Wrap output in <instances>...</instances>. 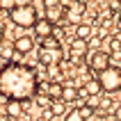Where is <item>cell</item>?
I'll list each match as a JSON object with an SVG mask.
<instances>
[{
	"instance_id": "cell-19",
	"label": "cell",
	"mask_w": 121,
	"mask_h": 121,
	"mask_svg": "<svg viewBox=\"0 0 121 121\" xmlns=\"http://www.w3.org/2000/svg\"><path fill=\"white\" fill-rule=\"evenodd\" d=\"M41 48H62V43H60V39L55 34H50L46 39H41Z\"/></svg>"
},
{
	"instance_id": "cell-21",
	"label": "cell",
	"mask_w": 121,
	"mask_h": 121,
	"mask_svg": "<svg viewBox=\"0 0 121 121\" xmlns=\"http://www.w3.org/2000/svg\"><path fill=\"white\" fill-rule=\"evenodd\" d=\"M73 66H75V64H73V62H71V60H64V62H62V64H60L62 73L66 75V78H71V75L75 73V71H73Z\"/></svg>"
},
{
	"instance_id": "cell-15",
	"label": "cell",
	"mask_w": 121,
	"mask_h": 121,
	"mask_svg": "<svg viewBox=\"0 0 121 121\" xmlns=\"http://www.w3.org/2000/svg\"><path fill=\"white\" fill-rule=\"evenodd\" d=\"M50 110H53V114H55V117H66V114H69V108H66V101H64V98H60V101H53Z\"/></svg>"
},
{
	"instance_id": "cell-5",
	"label": "cell",
	"mask_w": 121,
	"mask_h": 121,
	"mask_svg": "<svg viewBox=\"0 0 121 121\" xmlns=\"http://www.w3.org/2000/svg\"><path fill=\"white\" fill-rule=\"evenodd\" d=\"M112 66V55L105 53V50H91V55H89V69L91 71H103V69Z\"/></svg>"
},
{
	"instance_id": "cell-3",
	"label": "cell",
	"mask_w": 121,
	"mask_h": 121,
	"mask_svg": "<svg viewBox=\"0 0 121 121\" xmlns=\"http://www.w3.org/2000/svg\"><path fill=\"white\" fill-rule=\"evenodd\" d=\"M98 82L105 94H114V91H121V66H108L96 73Z\"/></svg>"
},
{
	"instance_id": "cell-7",
	"label": "cell",
	"mask_w": 121,
	"mask_h": 121,
	"mask_svg": "<svg viewBox=\"0 0 121 121\" xmlns=\"http://www.w3.org/2000/svg\"><path fill=\"white\" fill-rule=\"evenodd\" d=\"M43 18H48L53 25H57V23H64L66 21V7L64 5H53V7H46L43 9Z\"/></svg>"
},
{
	"instance_id": "cell-23",
	"label": "cell",
	"mask_w": 121,
	"mask_h": 121,
	"mask_svg": "<svg viewBox=\"0 0 121 121\" xmlns=\"http://www.w3.org/2000/svg\"><path fill=\"white\" fill-rule=\"evenodd\" d=\"M41 2H43V9H46V7H53V5H57L60 0H41Z\"/></svg>"
},
{
	"instance_id": "cell-11",
	"label": "cell",
	"mask_w": 121,
	"mask_h": 121,
	"mask_svg": "<svg viewBox=\"0 0 121 121\" xmlns=\"http://www.w3.org/2000/svg\"><path fill=\"white\" fill-rule=\"evenodd\" d=\"M53 27H55V25H53L48 18H39V23L34 25V34H37L39 39H46V37L53 34Z\"/></svg>"
},
{
	"instance_id": "cell-20",
	"label": "cell",
	"mask_w": 121,
	"mask_h": 121,
	"mask_svg": "<svg viewBox=\"0 0 121 121\" xmlns=\"http://www.w3.org/2000/svg\"><path fill=\"white\" fill-rule=\"evenodd\" d=\"M64 121H85V117H82L80 108H73V110H69V114L64 117Z\"/></svg>"
},
{
	"instance_id": "cell-2",
	"label": "cell",
	"mask_w": 121,
	"mask_h": 121,
	"mask_svg": "<svg viewBox=\"0 0 121 121\" xmlns=\"http://www.w3.org/2000/svg\"><path fill=\"white\" fill-rule=\"evenodd\" d=\"M9 18L18 27H34L39 23V12L34 5H18L9 12Z\"/></svg>"
},
{
	"instance_id": "cell-22",
	"label": "cell",
	"mask_w": 121,
	"mask_h": 121,
	"mask_svg": "<svg viewBox=\"0 0 121 121\" xmlns=\"http://www.w3.org/2000/svg\"><path fill=\"white\" fill-rule=\"evenodd\" d=\"M0 7H2V12H5V14H9L14 7H16V0H0Z\"/></svg>"
},
{
	"instance_id": "cell-24",
	"label": "cell",
	"mask_w": 121,
	"mask_h": 121,
	"mask_svg": "<svg viewBox=\"0 0 121 121\" xmlns=\"http://www.w3.org/2000/svg\"><path fill=\"white\" fill-rule=\"evenodd\" d=\"M18 5H32V0H16V7Z\"/></svg>"
},
{
	"instance_id": "cell-18",
	"label": "cell",
	"mask_w": 121,
	"mask_h": 121,
	"mask_svg": "<svg viewBox=\"0 0 121 121\" xmlns=\"http://www.w3.org/2000/svg\"><path fill=\"white\" fill-rule=\"evenodd\" d=\"M78 108H80V112H82V117H85V121H91V117H94V112H96L94 105H89V103H80V101H78Z\"/></svg>"
},
{
	"instance_id": "cell-26",
	"label": "cell",
	"mask_w": 121,
	"mask_h": 121,
	"mask_svg": "<svg viewBox=\"0 0 121 121\" xmlns=\"http://www.w3.org/2000/svg\"><path fill=\"white\" fill-rule=\"evenodd\" d=\"M114 21H117V25L121 27V14H117V16H114Z\"/></svg>"
},
{
	"instance_id": "cell-17",
	"label": "cell",
	"mask_w": 121,
	"mask_h": 121,
	"mask_svg": "<svg viewBox=\"0 0 121 121\" xmlns=\"http://www.w3.org/2000/svg\"><path fill=\"white\" fill-rule=\"evenodd\" d=\"M87 46H89V41H85V39H78V37H75L73 41H71V50H73V53H87Z\"/></svg>"
},
{
	"instance_id": "cell-14",
	"label": "cell",
	"mask_w": 121,
	"mask_h": 121,
	"mask_svg": "<svg viewBox=\"0 0 121 121\" xmlns=\"http://www.w3.org/2000/svg\"><path fill=\"white\" fill-rule=\"evenodd\" d=\"M75 37H78V39L89 41L91 37H94V27L89 25V23H80V25H75Z\"/></svg>"
},
{
	"instance_id": "cell-1",
	"label": "cell",
	"mask_w": 121,
	"mask_h": 121,
	"mask_svg": "<svg viewBox=\"0 0 121 121\" xmlns=\"http://www.w3.org/2000/svg\"><path fill=\"white\" fill-rule=\"evenodd\" d=\"M41 82L37 75V69L27 66V64H2L0 71V94L7 96L9 101H32L37 91H39Z\"/></svg>"
},
{
	"instance_id": "cell-12",
	"label": "cell",
	"mask_w": 121,
	"mask_h": 121,
	"mask_svg": "<svg viewBox=\"0 0 121 121\" xmlns=\"http://www.w3.org/2000/svg\"><path fill=\"white\" fill-rule=\"evenodd\" d=\"M62 98H64L66 103H78V98H80V89L69 80L66 85H64V96H62Z\"/></svg>"
},
{
	"instance_id": "cell-25",
	"label": "cell",
	"mask_w": 121,
	"mask_h": 121,
	"mask_svg": "<svg viewBox=\"0 0 121 121\" xmlns=\"http://www.w3.org/2000/svg\"><path fill=\"white\" fill-rule=\"evenodd\" d=\"M0 121H12V117L9 114H0Z\"/></svg>"
},
{
	"instance_id": "cell-8",
	"label": "cell",
	"mask_w": 121,
	"mask_h": 121,
	"mask_svg": "<svg viewBox=\"0 0 121 121\" xmlns=\"http://www.w3.org/2000/svg\"><path fill=\"white\" fill-rule=\"evenodd\" d=\"M103 87H101V82H98V78H91V80H87L85 85L80 87V98H91V96H101Z\"/></svg>"
},
{
	"instance_id": "cell-10",
	"label": "cell",
	"mask_w": 121,
	"mask_h": 121,
	"mask_svg": "<svg viewBox=\"0 0 121 121\" xmlns=\"http://www.w3.org/2000/svg\"><path fill=\"white\" fill-rule=\"evenodd\" d=\"M14 46H16V53H21V55H30L34 50V39L32 37H18V39L14 41Z\"/></svg>"
},
{
	"instance_id": "cell-6",
	"label": "cell",
	"mask_w": 121,
	"mask_h": 121,
	"mask_svg": "<svg viewBox=\"0 0 121 121\" xmlns=\"http://www.w3.org/2000/svg\"><path fill=\"white\" fill-rule=\"evenodd\" d=\"M85 12H87V5L82 0H75L71 7H66V21L64 23H69V25H80Z\"/></svg>"
},
{
	"instance_id": "cell-27",
	"label": "cell",
	"mask_w": 121,
	"mask_h": 121,
	"mask_svg": "<svg viewBox=\"0 0 121 121\" xmlns=\"http://www.w3.org/2000/svg\"><path fill=\"white\" fill-rule=\"evenodd\" d=\"M119 121H121V117H119Z\"/></svg>"
},
{
	"instance_id": "cell-16",
	"label": "cell",
	"mask_w": 121,
	"mask_h": 121,
	"mask_svg": "<svg viewBox=\"0 0 121 121\" xmlns=\"http://www.w3.org/2000/svg\"><path fill=\"white\" fill-rule=\"evenodd\" d=\"M32 101L37 103L39 108H43V110H46V108H50V105H53V98H50V96H48L46 91H37V96H34Z\"/></svg>"
},
{
	"instance_id": "cell-28",
	"label": "cell",
	"mask_w": 121,
	"mask_h": 121,
	"mask_svg": "<svg viewBox=\"0 0 121 121\" xmlns=\"http://www.w3.org/2000/svg\"><path fill=\"white\" fill-rule=\"evenodd\" d=\"M14 121H16V119H14Z\"/></svg>"
},
{
	"instance_id": "cell-4",
	"label": "cell",
	"mask_w": 121,
	"mask_h": 121,
	"mask_svg": "<svg viewBox=\"0 0 121 121\" xmlns=\"http://www.w3.org/2000/svg\"><path fill=\"white\" fill-rule=\"evenodd\" d=\"M37 57H39L41 66H57V64H62V62L66 60L62 48H39Z\"/></svg>"
},
{
	"instance_id": "cell-9",
	"label": "cell",
	"mask_w": 121,
	"mask_h": 121,
	"mask_svg": "<svg viewBox=\"0 0 121 121\" xmlns=\"http://www.w3.org/2000/svg\"><path fill=\"white\" fill-rule=\"evenodd\" d=\"M23 112H25V105H23V101H9L5 108H0V114H9L12 119H18V117H23Z\"/></svg>"
},
{
	"instance_id": "cell-13",
	"label": "cell",
	"mask_w": 121,
	"mask_h": 121,
	"mask_svg": "<svg viewBox=\"0 0 121 121\" xmlns=\"http://www.w3.org/2000/svg\"><path fill=\"white\" fill-rule=\"evenodd\" d=\"M16 53L14 41H7V37H2V46H0V55H2V64H9L7 60H12V55Z\"/></svg>"
}]
</instances>
